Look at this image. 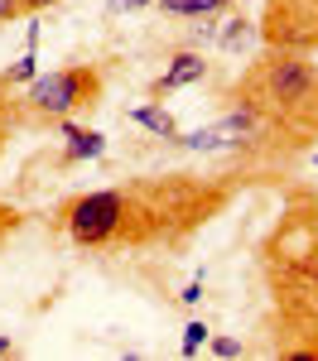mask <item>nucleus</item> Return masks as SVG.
Returning a JSON list of instances; mask_svg holds the SVG:
<instances>
[{
	"label": "nucleus",
	"instance_id": "obj_1",
	"mask_svg": "<svg viewBox=\"0 0 318 361\" xmlns=\"http://www.w3.org/2000/svg\"><path fill=\"white\" fill-rule=\"evenodd\" d=\"M314 97H318V68L289 49H270L241 87V106H256L265 121L280 111H299Z\"/></svg>",
	"mask_w": 318,
	"mask_h": 361
},
{
	"label": "nucleus",
	"instance_id": "obj_2",
	"mask_svg": "<svg viewBox=\"0 0 318 361\" xmlns=\"http://www.w3.org/2000/svg\"><path fill=\"white\" fill-rule=\"evenodd\" d=\"M97 97H102V73L97 68H58V73H44V78L29 82L25 106L39 121H68L82 106H97Z\"/></svg>",
	"mask_w": 318,
	"mask_h": 361
},
{
	"label": "nucleus",
	"instance_id": "obj_3",
	"mask_svg": "<svg viewBox=\"0 0 318 361\" xmlns=\"http://www.w3.org/2000/svg\"><path fill=\"white\" fill-rule=\"evenodd\" d=\"M126 207L130 197L121 188H106V193H82L63 207V226L78 246H106L111 236L126 231Z\"/></svg>",
	"mask_w": 318,
	"mask_h": 361
},
{
	"label": "nucleus",
	"instance_id": "obj_4",
	"mask_svg": "<svg viewBox=\"0 0 318 361\" xmlns=\"http://www.w3.org/2000/svg\"><path fill=\"white\" fill-rule=\"evenodd\" d=\"M265 130V116L256 106H241V111H227L222 121H212V126H198V130H188V135H178L183 149H198V154H212V149H231V145H246V140H256Z\"/></svg>",
	"mask_w": 318,
	"mask_h": 361
},
{
	"label": "nucleus",
	"instance_id": "obj_5",
	"mask_svg": "<svg viewBox=\"0 0 318 361\" xmlns=\"http://www.w3.org/2000/svg\"><path fill=\"white\" fill-rule=\"evenodd\" d=\"M207 78V58L198 54V49H183V54L173 58L169 68L149 82V97H169V92H178V87H193Z\"/></svg>",
	"mask_w": 318,
	"mask_h": 361
},
{
	"label": "nucleus",
	"instance_id": "obj_6",
	"mask_svg": "<svg viewBox=\"0 0 318 361\" xmlns=\"http://www.w3.org/2000/svg\"><path fill=\"white\" fill-rule=\"evenodd\" d=\"M58 126H63V135H68V164H78V159H97V154L106 149V135H97V130L68 126V121H58Z\"/></svg>",
	"mask_w": 318,
	"mask_h": 361
},
{
	"label": "nucleus",
	"instance_id": "obj_7",
	"mask_svg": "<svg viewBox=\"0 0 318 361\" xmlns=\"http://www.w3.org/2000/svg\"><path fill=\"white\" fill-rule=\"evenodd\" d=\"M130 121H135V126H145L149 135H159V140H178V126H173V116L164 111V106H135V111H130Z\"/></svg>",
	"mask_w": 318,
	"mask_h": 361
},
{
	"label": "nucleus",
	"instance_id": "obj_8",
	"mask_svg": "<svg viewBox=\"0 0 318 361\" xmlns=\"http://www.w3.org/2000/svg\"><path fill=\"white\" fill-rule=\"evenodd\" d=\"M246 39H251V20H241V15H231L227 25L217 29V44H222L227 54H236V49H241Z\"/></svg>",
	"mask_w": 318,
	"mask_h": 361
},
{
	"label": "nucleus",
	"instance_id": "obj_9",
	"mask_svg": "<svg viewBox=\"0 0 318 361\" xmlns=\"http://www.w3.org/2000/svg\"><path fill=\"white\" fill-rule=\"evenodd\" d=\"M207 342H212V333H207V323H198V318H193V323L183 328V342H178V352H183V357H198V352L207 347Z\"/></svg>",
	"mask_w": 318,
	"mask_h": 361
},
{
	"label": "nucleus",
	"instance_id": "obj_10",
	"mask_svg": "<svg viewBox=\"0 0 318 361\" xmlns=\"http://www.w3.org/2000/svg\"><path fill=\"white\" fill-rule=\"evenodd\" d=\"M34 78H39V58H34V54H25L20 63L5 68V82H10V87H15V82H34Z\"/></svg>",
	"mask_w": 318,
	"mask_h": 361
},
{
	"label": "nucleus",
	"instance_id": "obj_11",
	"mask_svg": "<svg viewBox=\"0 0 318 361\" xmlns=\"http://www.w3.org/2000/svg\"><path fill=\"white\" fill-rule=\"evenodd\" d=\"M212 352L217 357H241V342L236 337H212Z\"/></svg>",
	"mask_w": 318,
	"mask_h": 361
},
{
	"label": "nucleus",
	"instance_id": "obj_12",
	"mask_svg": "<svg viewBox=\"0 0 318 361\" xmlns=\"http://www.w3.org/2000/svg\"><path fill=\"white\" fill-rule=\"evenodd\" d=\"M20 15H25V5H20V0H0V25L20 20Z\"/></svg>",
	"mask_w": 318,
	"mask_h": 361
},
{
	"label": "nucleus",
	"instance_id": "obj_13",
	"mask_svg": "<svg viewBox=\"0 0 318 361\" xmlns=\"http://www.w3.org/2000/svg\"><path fill=\"white\" fill-rule=\"evenodd\" d=\"M178 299H183V304H198V299H202V279H193V284H188Z\"/></svg>",
	"mask_w": 318,
	"mask_h": 361
},
{
	"label": "nucleus",
	"instance_id": "obj_14",
	"mask_svg": "<svg viewBox=\"0 0 318 361\" xmlns=\"http://www.w3.org/2000/svg\"><path fill=\"white\" fill-rule=\"evenodd\" d=\"M145 5H154V0H111V10H145Z\"/></svg>",
	"mask_w": 318,
	"mask_h": 361
},
{
	"label": "nucleus",
	"instance_id": "obj_15",
	"mask_svg": "<svg viewBox=\"0 0 318 361\" xmlns=\"http://www.w3.org/2000/svg\"><path fill=\"white\" fill-rule=\"evenodd\" d=\"M25 5V15H39V10H49V5H58V0H20Z\"/></svg>",
	"mask_w": 318,
	"mask_h": 361
},
{
	"label": "nucleus",
	"instance_id": "obj_16",
	"mask_svg": "<svg viewBox=\"0 0 318 361\" xmlns=\"http://www.w3.org/2000/svg\"><path fill=\"white\" fill-rule=\"evenodd\" d=\"M5 102H10V82H5V73H0V111H5Z\"/></svg>",
	"mask_w": 318,
	"mask_h": 361
},
{
	"label": "nucleus",
	"instance_id": "obj_17",
	"mask_svg": "<svg viewBox=\"0 0 318 361\" xmlns=\"http://www.w3.org/2000/svg\"><path fill=\"white\" fill-rule=\"evenodd\" d=\"M10 352H15V347H10V337H0V357H10Z\"/></svg>",
	"mask_w": 318,
	"mask_h": 361
},
{
	"label": "nucleus",
	"instance_id": "obj_18",
	"mask_svg": "<svg viewBox=\"0 0 318 361\" xmlns=\"http://www.w3.org/2000/svg\"><path fill=\"white\" fill-rule=\"evenodd\" d=\"M212 5H217V10H222V5H231V0H212Z\"/></svg>",
	"mask_w": 318,
	"mask_h": 361
}]
</instances>
